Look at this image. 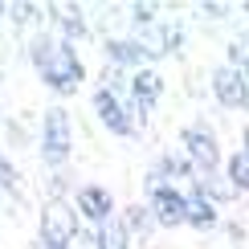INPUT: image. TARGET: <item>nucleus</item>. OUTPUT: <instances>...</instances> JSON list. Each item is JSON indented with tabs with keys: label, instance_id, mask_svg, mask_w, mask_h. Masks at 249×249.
<instances>
[{
	"label": "nucleus",
	"instance_id": "nucleus-1",
	"mask_svg": "<svg viewBox=\"0 0 249 249\" xmlns=\"http://www.w3.org/2000/svg\"><path fill=\"white\" fill-rule=\"evenodd\" d=\"M29 61L37 66L41 82H45L49 90H57V94H74L82 86V78H86V66H82V57L74 53V45L61 41V37H49V33L29 41Z\"/></svg>",
	"mask_w": 249,
	"mask_h": 249
},
{
	"label": "nucleus",
	"instance_id": "nucleus-2",
	"mask_svg": "<svg viewBox=\"0 0 249 249\" xmlns=\"http://www.w3.org/2000/svg\"><path fill=\"white\" fill-rule=\"evenodd\" d=\"M70 151H74V135H70L66 110L61 107L45 110V119H41V160H45L49 168H61V163L70 160Z\"/></svg>",
	"mask_w": 249,
	"mask_h": 249
},
{
	"label": "nucleus",
	"instance_id": "nucleus-3",
	"mask_svg": "<svg viewBox=\"0 0 249 249\" xmlns=\"http://www.w3.org/2000/svg\"><path fill=\"white\" fill-rule=\"evenodd\" d=\"M78 216L70 204H45V213H41V249H70L74 245V237H78Z\"/></svg>",
	"mask_w": 249,
	"mask_h": 249
},
{
	"label": "nucleus",
	"instance_id": "nucleus-4",
	"mask_svg": "<svg viewBox=\"0 0 249 249\" xmlns=\"http://www.w3.org/2000/svg\"><path fill=\"white\" fill-rule=\"evenodd\" d=\"M184 160L192 163L196 176H216V163H221V147H216V135L209 127H200V123H192V127H184Z\"/></svg>",
	"mask_w": 249,
	"mask_h": 249
},
{
	"label": "nucleus",
	"instance_id": "nucleus-5",
	"mask_svg": "<svg viewBox=\"0 0 249 249\" xmlns=\"http://www.w3.org/2000/svg\"><path fill=\"white\" fill-rule=\"evenodd\" d=\"M127 90H131V102H127V110H131V119H139V127H143V119H147V110L155 107V98L163 94V78L155 74V70H135L131 82H127Z\"/></svg>",
	"mask_w": 249,
	"mask_h": 249
},
{
	"label": "nucleus",
	"instance_id": "nucleus-6",
	"mask_svg": "<svg viewBox=\"0 0 249 249\" xmlns=\"http://www.w3.org/2000/svg\"><path fill=\"white\" fill-rule=\"evenodd\" d=\"M151 216L160 225H184V216H188V196L180 188H172V184H151Z\"/></svg>",
	"mask_w": 249,
	"mask_h": 249
},
{
	"label": "nucleus",
	"instance_id": "nucleus-7",
	"mask_svg": "<svg viewBox=\"0 0 249 249\" xmlns=\"http://www.w3.org/2000/svg\"><path fill=\"white\" fill-rule=\"evenodd\" d=\"M213 94L221 107H229V110H245L249 107V82L241 70H233V66H221L213 74Z\"/></svg>",
	"mask_w": 249,
	"mask_h": 249
},
{
	"label": "nucleus",
	"instance_id": "nucleus-8",
	"mask_svg": "<svg viewBox=\"0 0 249 249\" xmlns=\"http://www.w3.org/2000/svg\"><path fill=\"white\" fill-rule=\"evenodd\" d=\"M94 110H98V119L107 123V131H115V135H131V131H135V119H131L127 102H123L115 90L98 86V90H94Z\"/></svg>",
	"mask_w": 249,
	"mask_h": 249
},
{
	"label": "nucleus",
	"instance_id": "nucleus-9",
	"mask_svg": "<svg viewBox=\"0 0 249 249\" xmlns=\"http://www.w3.org/2000/svg\"><path fill=\"white\" fill-rule=\"evenodd\" d=\"M74 209L86 216L90 225H107L110 221V213H115V200H110V192L107 188H98V184H86V188H78V196H74Z\"/></svg>",
	"mask_w": 249,
	"mask_h": 249
},
{
	"label": "nucleus",
	"instance_id": "nucleus-10",
	"mask_svg": "<svg viewBox=\"0 0 249 249\" xmlns=\"http://www.w3.org/2000/svg\"><path fill=\"white\" fill-rule=\"evenodd\" d=\"M102 53L115 61V66H139V70H143V61H151V53L143 49V41H131V37L107 41V45H102Z\"/></svg>",
	"mask_w": 249,
	"mask_h": 249
},
{
	"label": "nucleus",
	"instance_id": "nucleus-11",
	"mask_svg": "<svg viewBox=\"0 0 249 249\" xmlns=\"http://www.w3.org/2000/svg\"><path fill=\"white\" fill-rule=\"evenodd\" d=\"M216 216H221V213H216V204H213L200 188H192V192H188V216H184V225H196V229H213Z\"/></svg>",
	"mask_w": 249,
	"mask_h": 249
},
{
	"label": "nucleus",
	"instance_id": "nucleus-12",
	"mask_svg": "<svg viewBox=\"0 0 249 249\" xmlns=\"http://www.w3.org/2000/svg\"><path fill=\"white\" fill-rule=\"evenodd\" d=\"M180 176H196V172H192V163L184 160V155H160L151 184H172V180H180Z\"/></svg>",
	"mask_w": 249,
	"mask_h": 249
},
{
	"label": "nucleus",
	"instance_id": "nucleus-13",
	"mask_svg": "<svg viewBox=\"0 0 249 249\" xmlns=\"http://www.w3.org/2000/svg\"><path fill=\"white\" fill-rule=\"evenodd\" d=\"M94 245L98 249H127L131 237H127V229H123L119 221H107V225H98V229H94Z\"/></svg>",
	"mask_w": 249,
	"mask_h": 249
},
{
	"label": "nucleus",
	"instance_id": "nucleus-14",
	"mask_svg": "<svg viewBox=\"0 0 249 249\" xmlns=\"http://www.w3.org/2000/svg\"><path fill=\"white\" fill-rule=\"evenodd\" d=\"M53 25L61 29V41H70V37H86V20H82L78 8H53Z\"/></svg>",
	"mask_w": 249,
	"mask_h": 249
},
{
	"label": "nucleus",
	"instance_id": "nucleus-15",
	"mask_svg": "<svg viewBox=\"0 0 249 249\" xmlns=\"http://www.w3.org/2000/svg\"><path fill=\"white\" fill-rule=\"evenodd\" d=\"M229 184H233V192H249V151H233V160H229Z\"/></svg>",
	"mask_w": 249,
	"mask_h": 249
},
{
	"label": "nucleus",
	"instance_id": "nucleus-16",
	"mask_svg": "<svg viewBox=\"0 0 249 249\" xmlns=\"http://www.w3.org/2000/svg\"><path fill=\"white\" fill-rule=\"evenodd\" d=\"M151 209H139V204H135V209H127V216H123V229H127V237H147V229H151Z\"/></svg>",
	"mask_w": 249,
	"mask_h": 249
},
{
	"label": "nucleus",
	"instance_id": "nucleus-17",
	"mask_svg": "<svg viewBox=\"0 0 249 249\" xmlns=\"http://www.w3.org/2000/svg\"><path fill=\"white\" fill-rule=\"evenodd\" d=\"M0 192H13V196H20V180H17V168L8 163V155L0 151Z\"/></svg>",
	"mask_w": 249,
	"mask_h": 249
},
{
	"label": "nucleus",
	"instance_id": "nucleus-18",
	"mask_svg": "<svg viewBox=\"0 0 249 249\" xmlns=\"http://www.w3.org/2000/svg\"><path fill=\"white\" fill-rule=\"evenodd\" d=\"M229 66L241 70V74L249 70V37H237L233 45H229Z\"/></svg>",
	"mask_w": 249,
	"mask_h": 249
},
{
	"label": "nucleus",
	"instance_id": "nucleus-19",
	"mask_svg": "<svg viewBox=\"0 0 249 249\" xmlns=\"http://www.w3.org/2000/svg\"><path fill=\"white\" fill-rule=\"evenodd\" d=\"M8 20L13 25H33V20H41V8L37 4H8Z\"/></svg>",
	"mask_w": 249,
	"mask_h": 249
},
{
	"label": "nucleus",
	"instance_id": "nucleus-20",
	"mask_svg": "<svg viewBox=\"0 0 249 249\" xmlns=\"http://www.w3.org/2000/svg\"><path fill=\"white\" fill-rule=\"evenodd\" d=\"M131 20H135V25H143V29H151L155 25V8L151 4H131Z\"/></svg>",
	"mask_w": 249,
	"mask_h": 249
},
{
	"label": "nucleus",
	"instance_id": "nucleus-21",
	"mask_svg": "<svg viewBox=\"0 0 249 249\" xmlns=\"http://www.w3.org/2000/svg\"><path fill=\"white\" fill-rule=\"evenodd\" d=\"M70 249H98V245H94V233L78 229V237H74V245H70Z\"/></svg>",
	"mask_w": 249,
	"mask_h": 249
},
{
	"label": "nucleus",
	"instance_id": "nucleus-22",
	"mask_svg": "<svg viewBox=\"0 0 249 249\" xmlns=\"http://www.w3.org/2000/svg\"><path fill=\"white\" fill-rule=\"evenodd\" d=\"M225 13H229V8H225V4H200V17H225Z\"/></svg>",
	"mask_w": 249,
	"mask_h": 249
},
{
	"label": "nucleus",
	"instance_id": "nucleus-23",
	"mask_svg": "<svg viewBox=\"0 0 249 249\" xmlns=\"http://www.w3.org/2000/svg\"><path fill=\"white\" fill-rule=\"evenodd\" d=\"M245 151H249V131H245Z\"/></svg>",
	"mask_w": 249,
	"mask_h": 249
},
{
	"label": "nucleus",
	"instance_id": "nucleus-24",
	"mask_svg": "<svg viewBox=\"0 0 249 249\" xmlns=\"http://www.w3.org/2000/svg\"><path fill=\"white\" fill-rule=\"evenodd\" d=\"M0 82H4V70H0Z\"/></svg>",
	"mask_w": 249,
	"mask_h": 249
},
{
	"label": "nucleus",
	"instance_id": "nucleus-25",
	"mask_svg": "<svg viewBox=\"0 0 249 249\" xmlns=\"http://www.w3.org/2000/svg\"><path fill=\"white\" fill-rule=\"evenodd\" d=\"M0 196H4V192H0Z\"/></svg>",
	"mask_w": 249,
	"mask_h": 249
}]
</instances>
